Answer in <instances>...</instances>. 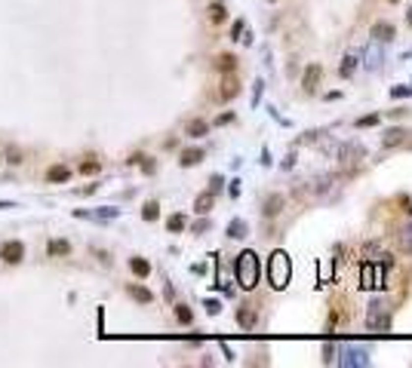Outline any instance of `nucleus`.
Masks as SVG:
<instances>
[{
  "mask_svg": "<svg viewBox=\"0 0 412 368\" xmlns=\"http://www.w3.org/2000/svg\"><path fill=\"white\" fill-rule=\"evenodd\" d=\"M268 276H271V285L274 289H286L289 285V276H292V264H289V255L286 252H274L268 258Z\"/></svg>",
  "mask_w": 412,
  "mask_h": 368,
  "instance_id": "f03ea898",
  "label": "nucleus"
},
{
  "mask_svg": "<svg viewBox=\"0 0 412 368\" xmlns=\"http://www.w3.org/2000/svg\"><path fill=\"white\" fill-rule=\"evenodd\" d=\"M360 65V55L357 52H351V55H345V65H341V77H351V71Z\"/></svg>",
  "mask_w": 412,
  "mask_h": 368,
  "instance_id": "4be33fe9",
  "label": "nucleus"
},
{
  "mask_svg": "<svg viewBox=\"0 0 412 368\" xmlns=\"http://www.w3.org/2000/svg\"><path fill=\"white\" fill-rule=\"evenodd\" d=\"M0 258H3L6 264H19L22 258H25V243L22 239H9V243L0 246Z\"/></svg>",
  "mask_w": 412,
  "mask_h": 368,
  "instance_id": "423d86ee",
  "label": "nucleus"
},
{
  "mask_svg": "<svg viewBox=\"0 0 412 368\" xmlns=\"http://www.w3.org/2000/svg\"><path fill=\"white\" fill-rule=\"evenodd\" d=\"M231 120H234V114H222V117L215 120V123H219V126H225V123H231Z\"/></svg>",
  "mask_w": 412,
  "mask_h": 368,
  "instance_id": "58836bf2",
  "label": "nucleus"
},
{
  "mask_svg": "<svg viewBox=\"0 0 412 368\" xmlns=\"http://www.w3.org/2000/svg\"><path fill=\"white\" fill-rule=\"evenodd\" d=\"M6 160H9L13 166H19V163H22V151H19V147H9V151H6Z\"/></svg>",
  "mask_w": 412,
  "mask_h": 368,
  "instance_id": "473e14b6",
  "label": "nucleus"
},
{
  "mask_svg": "<svg viewBox=\"0 0 412 368\" xmlns=\"http://www.w3.org/2000/svg\"><path fill=\"white\" fill-rule=\"evenodd\" d=\"M74 215H77V218H93V221H111V218H117V215H120V209H114V206H102V209H96V212H83V209H77Z\"/></svg>",
  "mask_w": 412,
  "mask_h": 368,
  "instance_id": "0eeeda50",
  "label": "nucleus"
},
{
  "mask_svg": "<svg viewBox=\"0 0 412 368\" xmlns=\"http://www.w3.org/2000/svg\"><path fill=\"white\" fill-rule=\"evenodd\" d=\"M176 319L181 322V325H191V319H194L191 307H185V304H176Z\"/></svg>",
  "mask_w": 412,
  "mask_h": 368,
  "instance_id": "b1692460",
  "label": "nucleus"
},
{
  "mask_svg": "<svg viewBox=\"0 0 412 368\" xmlns=\"http://www.w3.org/2000/svg\"><path fill=\"white\" fill-rule=\"evenodd\" d=\"M394 25H391V22H375V25H372V40L375 43H391L394 40Z\"/></svg>",
  "mask_w": 412,
  "mask_h": 368,
  "instance_id": "6e6552de",
  "label": "nucleus"
},
{
  "mask_svg": "<svg viewBox=\"0 0 412 368\" xmlns=\"http://www.w3.org/2000/svg\"><path fill=\"white\" fill-rule=\"evenodd\" d=\"M280 209H283V197L280 193H271V197L265 200V218H277Z\"/></svg>",
  "mask_w": 412,
  "mask_h": 368,
  "instance_id": "4468645a",
  "label": "nucleus"
},
{
  "mask_svg": "<svg viewBox=\"0 0 412 368\" xmlns=\"http://www.w3.org/2000/svg\"><path fill=\"white\" fill-rule=\"evenodd\" d=\"M409 25H412V9H409Z\"/></svg>",
  "mask_w": 412,
  "mask_h": 368,
  "instance_id": "a19ab883",
  "label": "nucleus"
},
{
  "mask_svg": "<svg viewBox=\"0 0 412 368\" xmlns=\"http://www.w3.org/2000/svg\"><path fill=\"white\" fill-rule=\"evenodd\" d=\"M406 135H409L406 129H400V126H394V129H387V132H385L382 144H385V147H397V144H403V141H406Z\"/></svg>",
  "mask_w": 412,
  "mask_h": 368,
  "instance_id": "9b49d317",
  "label": "nucleus"
},
{
  "mask_svg": "<svg viewBox=\"0 0 412 368\" xmlns=\"http://www.w3.org/2000/svg\"><path fill=\"white\" fill-rule=\"evenodd\" d=\"M360 157H363V151H360V144H354V141H348V144L338 151V160H341V163H357Z\"/></svg>",
  "mask_w": 412,
  "mask_h": 368,
  "instance_id": "f8f14e48",
  "label": "nucleus"
},
{
  "mask_svg": "<svg viewBox=\"0 0 412 368\" xmlns=\"http://www.w3.org/2000/svg\"><path fill=\"white\" fill-rule=\"evenodd\" d=\"M209 19H212V22H225V19H228V9H225L222 3H212V6H209Z\"/></svg>",
  "mask_w": 412,
  "mask_h": 368,
  "instance_id": "a878e982",
  "label": "nucleus"
},
{
  "mask_svg": "<svg viewBox=\"0 0 412 368\" xmlns=\"http://www.w3.org/2000/svg\"><path fill=\"white\" fill-rule=\"evenodd\" d=\"M129 270L139 276V279H145V276L151 273V264H148L145 258H132V261H129Z\"/></svg>",
  "mask_w": 412,
  "mask_h": 368,
  "instance_id": "412c9836",
  "label": "nucleus"
},
{
  "mask_svg": "<svg viewBox=\"0 0 412 368\" xmlns=\"http://www.w3.org/2000/svg\"><path fill=\"white\" fill-rule=\"evenodd\" d=\"M335 353H338V350H335V344H326V347H323V359H326V362H333V359H335Z\"/></svg>",
  "mask_w": 412,
  "mask_h": 368,
  "instance_id": "f704fd0d",
  "label": "nucleus"
},
{
  "mask_svg": "<svg viewBox=\"0 0 412 368\" xmlns=\"http://www.w3.org/2000/svg\"><path fill=\"white\" fill-rule=\"evenodd\" d=\"M234 273H237V282H240V289H256V285H258L261 264H258V255H256L253 249H243V252L237 255Z\"/></svg>",
  "mask_w": 412,
  "mask_h": 368,
  "instance_id": "f257e3e1",
  "label": "nucleus"
},
{
  "mask_svg": "<svg viewBox=\"0 0 412 368\" xmlns=\"http://www.w3.org/2000/svg\"><path fill=\"white\" fill-rule=\"evenodd\" d=\"M338 365H345V368H363V365H369V350H366V347H341Z\"/></svg>",
  "mask_w": 412,
  "mask_h": 368,
  "instance_id": "20e7f679",
  "label": "nucleus"
},
{
  "mask_svg": "<svg viewBox=\"0 0 412 368\" xmlns=\"http://www.w3.org/2000/svg\"><path fill=\"white\" fill-rule=\"evenodd\" d=\"M400 246H403V252H412V227L403 230V236H400Z\"/></svg>",
  "mask_w": 412,
  "mask_h": 368,
  "instance_id": "7c9ffc66",
  "label": "nucleus"
},
{
  "mask_svg": "<svg viewBox=\"0 0 412 368\" xmlns=\"http://www.w3.org/2000/svg\"><path fill=\"white\" fill-rule=\"evenodd\" d=\"M234 65H237L234 55H219V71H234Z\"/></svg>",
  "mask_w": 412,
  "mask_h": 368,
  "instance_id": "c85d7f7f",
  "label": "nucleus"
},
{
  "mask_svg": "<svg viewBox=\"0 0 412 368\" xmlns=\"http://www.w3.org/2000/svg\"><path fill=\"white\" fill-rule=\"evenodd\" d=\"M13 206H16L13 200H0V209H13Z\"/></svg>",
  "mask_w": 412,
  "mask_h": 368,
  "instance_id": "ea45409f",
  "label": "nucleus"
},
{
  "mask_svg": "<svg viewBox=\"0 0 412 368\" xmlns=\"http://www.w3.org/2000/svg\"><path fill=\"white\" fill-rule=\"evenodd\" d=\"M185 215H173V218H169V221H166V227H169V233H179V230H185Z\"/></svg>",
  "mask_w": 412,
  "mask_h": 368,
  "instance_id": "393cba45",
  "label": "nucleus"
},
{
  "mask_svg": "<svg viewBox=\"0 0 412 368\" xmlns=\"http://www.w3.org/2000/svg\"><path fill=\"white\" fill-rule=\"evenodd\" d=\"M127 292H129L132 301H139V304H151V301H154V295L148 292L145 285H135V282H132V285H127Z\"/></svg>",
  "mask_w": 412,
  "mask_h": 368,
  "instance_id": "ddd939ff",
  "label": "nucleus"
},
{
  "mask_svg": "<svg viewBox=\"0 0 412 368\" xmlns=\"http://www.w3.org/2000/svg\"><path fill=\"white\" fill-rule=\"evenodd\" d=\"M391 95H394V98H406V95H412V86H394Z\"/></svg>",
  "mask_w": 412,
  "mask_h": 368,
  "instance_id": "72a5a7b5",
  "label": "nucleus"
},
{
  "mask_svg": "<svg viewBox=\"0 0 412 368\" xmlns=\"http://www.w3.org/2000/svg\"><path fill=\"white\" fill-rule=\"evenodd\" d=\"M157 215H160V206H157V200L145 203V209H142V218H145V221H157Z\"/></svg>",
  "mask_w": 412,
  "mask_h": 368,
  "instance_id": "5701e85b",
  "label": "nucleus"
},
{
  "mask_svg": "<svg viewBox=\"0 0 412 368\" xmlns=\"http://www.w3.org/2000/svg\"><path fill=\"white\" fill-rule=\"evenodd\" d=\"M206 132H209V123H206V120H191V123H188V129H185L188 138H203Z\"/></svg>",
  "mask_w": 412,
  "mask_h": 368,
  "instance_id": "f3484780",
  "label": "nucleus"
},
{
  "mask_svg": "<svg viewBox=\"0 0 412 368\" xmlns=\"http://www.w3.org/2000/svg\"><path fill=\"white\" fill-rule=\"evenodd\" d=\"M203 230H209V221H197V224H194V233H203Z\"/></svg>",
  "mask_w": 412,
  "mask_h": 368,
  "instance_id": "4c0bfd02",
  "label": "nucleus"
},
{
  "mask_svg": "<svg viewBox=\"0 0 412 368\" xmlns=\"http://www.w3.org/2000/svg\"><path fill=\"white\" fill-rule=\"evenodd\" d=\"M219 310H222V304L215 301V298H209V301H206V313H212V316H215Z\"/></svg>",
  "mask_w": 412,
  "mask_h": 368,
  "instance_id": "c9c22d12",
  "label": "nucleus"
},
{
  "mask_svg": "<svg viewBox=\"0 0 412 368\" xmlns=\"http://www.w3.org/2000/svg\"><path fill=\"white\" fill-rule=\"evenodd\" d=\"M243 31H246V25H243V22H234V28H231V40H243Z\"/></svg>",
  "mask_w": 412,
  "mask_h": 368,
  "instance_id": "2f4dec72",
  "label": "nucleus"
},
{
  "mask_svg": "<svg viewBox=\"0 0 412 368\" xmlns=\"http://www.w3.org/2000/svg\"><path fill=\"white\" fill-rule=\"evenodd\" d=\"M203 157H206V154L200 151V147H188V151H181L179 163H181V166H197V163H200Z\"/></svg>",
  "mask_w": 412,
  "mask_h": 368,
  "instance_id": "2eb2a0df",
  "label": "nucleus"
},
{
  "mask_svg": "<svg viewBox=\"0 0 412 368\" xmlns=\"http://www.w3.org/2000/svg\"><path fill=\"white\" fill-rule=\"evenodd\" d=\"M387 267H391V264H385V261H382V267L372 264V261H366L360 267V285L363 289H385V270Z\"/></svg>",
  "mask_w": 412,
  "mask_h": 368,
  "instance_id": "7ed1b4c3",
  "label": "nucleus"
},
{
  "mask_svg": "<svg viewBox=\"0 0 412 368\" xmlns=\"http://www.w3.org/2000/svg\"><path fill=\"white\" fill-rule=\"evenodd\" d=\"M366 322H369V328H379V331H387V328H391V316H387L385 304L372 301V304H369V316H366Z\"/></svg>",
  "mask_w": 412,
  "mask_h": 368,
  "instance_id": "39448f33",
  "label": "nucleus"
},
{
  "mask_svg": "<svg viewBox=\"0 0 412 368\" xmlns=\"http://www.w3.org/2000/svg\"><path fill=\"white\" fill-rule=\"evenodd\" d=\"M80 172H83V175H96V172H99V160H86V163H80Z\"/></svg>",
  "mask_w": 412,
  "mask_h": 368,
  "instance_id": "c756f323",
  "label": "nucleus"
},
{
  "mask_svg": "<svg viewBox=\"0 0 412 368\" xmlns=\"http://www.w3.org/2000/svg\"><path fill=\"white\" fill-rule=\"evenodd\" d=\"M222 184H225V181H222V175H212V181H209V190H212V193H219V190H222Z\"/></svg>",
  "mask_w": 412,
  "mask_h": 368,
  "instance_id": "e433bc0d",
  "label": "nucleus"
},
{
  "mask_svg": "<svg viewBox=\"0 0 412 368\" xmlns=\"http://www.w3.org/2000/svg\"><path fill=\"white\" fill-rule=\"evenodd\" d=\"M47 178H50V181H55V184H65L68 178H71V169H68V166H50Z\"/></svg>",
  "mask_w": 412,
  "mask_h": 368,
  "instance_id": "6ab92c4d",
  "label": "nucleus"
},
{
  "mask_svg": "<svg viewBox=\"0 0 412 368\" xmlns=\"http://www.w3.org/2000/svg\"><path fill=\"white\" fill-rule=\"evenodd\" d=\"M237 322H240V328H253L256 325V310L253 307H240L237 310Z\"/></svg>",
  "mask_w": 412,
  "mask_h": 368,
  "instance_id": "a211bd4d",
  "label": "nucleus"
},
{
  "mask_svg": "<svg viewBox=\"0 0 412 368\" xmlns=\"http://www.w3.org/2000/svg\"><path fill=\"white\" fill-rule=\"evenodd\" d=\"M379 114H366V117H360L357 120V129H369V126H379Z\"/></svg>",
  "mask_w": 412,
  "mask_h": 368,
  "instance_id": "bb28decb",
  "label": "nucleus"
},
{
  "mask_svg": "<svg viewBox=\"0 0 412 368\" xmlns=\"http://www.w3.org/2000/svg\"><path fill=\"white\" fill-rule=\"evenodd\" d=\"M320 74H323V68H320V65H308L305 80H302L305 92H314V89H317V83H320Z\"/></svg>",
  "mask_w": 412,
  "mask_h": 368,
  "instance_id": "1a4fd4ad",
  "label": "nucleus"
},
{
  "mask_svg": "<svg viewBox=\"0 0 412 368\" xmlns=\"http://www.w3.org/2000/svg\"><path fill=\"white\" fill-rule=\"evenodd\" d=\"M240 92V86L234 83V80H225V86H222V98H234Z\"/></svg>",
  "mask_w": 412,
  "mask_h": 368,
  "instance_id": "cd10ccee",
  "label": "nucleus"
},
{
  "mask_svg": "<svg viewBox=\"0 0 412 368\" xmlns=\"http://www.w3.org/2000/svg\"><path fill=\"white\" fill-rule=\"evenodd\" d=\"M212 203H215V193H212V190H209V193H200V197L194 200V212H197V215H206V212L212 209Z\"/></svg>",
  "mask_w": 412,
  "mask_h": 368,
  "instance_id": "dca6fc26",
  "label": "nucleus"
},
{
  "mask_svg": "<svg viewBox=\"0 0 412 368\" xmlns=\"http://www.w3.org/2000/svg\"><path fill=\"white\" fill-rule=\"evenodd\" d=\"M47 255H50V258L71 255V243H68V239H50V243H47Z\"/></svg>",
  "mask_w": 412,
  "mask_h": 368,
  "instance_id": "9d476101",
  "label": "nucleus"
},
{
  "mask_svg": "<svg viewBox=\"0 0 412 368\" xmlns=\"http://www.w3.org/2000/svg\"><path fill=\"white\" fill-rule=\"evenodd\" d=\"M246 221H243V218H234V221L231 224H228V236H231V239H243L246 236Z\"/></svg>",
  "mask_w": 412,
  "mask_h": 368,
  "instance_id": "aec40b11",
  "label": "nucleus"
}]
</instances>
